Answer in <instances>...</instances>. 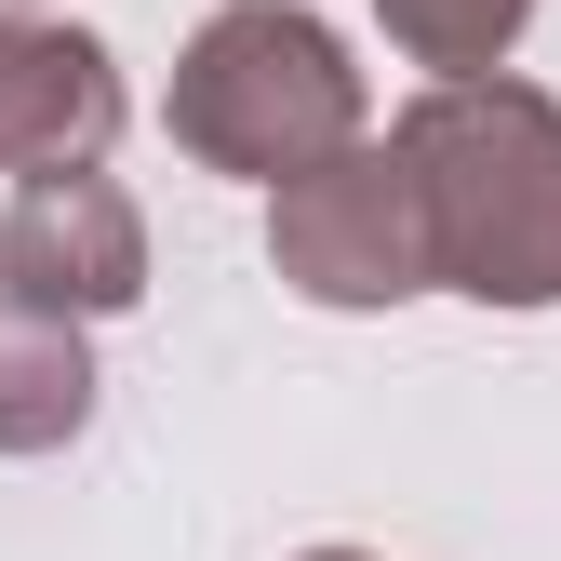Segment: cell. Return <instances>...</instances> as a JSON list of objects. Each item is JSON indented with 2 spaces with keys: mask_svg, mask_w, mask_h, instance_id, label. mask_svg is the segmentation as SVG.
<instances>
[{
  "mask_svg": "<svg viewBox=\"0 0 561 561\" xmlns=\"http://www.w3.org/2000/svg\"><path fill=\"white\" fill-rule=\"evenodd\" d=\"M388 148L414 161L442 295L561 308V94L508 81V67H468V81H428L388 121Z\"/></svg>",
  "mask_w": 561,
  "mask_h": 561,
  "instance_id": "cell-1",
  "label": "cell"
},
{
  "mask_svg": "<svg viewBox=\"0 0 561 561\" xmlns=\"http://www.w3.org/2000/svg\"><path fill=\"white\" fill-rule=\"evenodd\" d=\"M161 121H174V148L201 174H254V187H295L308 161L375 134L362 67H347V41L308 0H228V14H201V41L174 54Z\"/></svg>",
  "mask_w": 561,
  "mask_h": 561,
  "instance_id": "cell-2",
  "label": "cell"
},
{
  "mask_svg": "<svg viewBox=\"0 0 561 561\" xmlns=\"http://www.w3.org/2000/svg\"><path fill=\"white\" fill-rule=\"evenodd\" d=\"M267 267L295 280L308 308H401V295H442L414 161L388 148V134H362V148L308 161L295 187H267Z\"/></svg>",
  "mask_w": 561,
  "mask_h": 561,
  "instance_id": "cell-3",
  "label": "cell"
},
{
  "mask_svg": "<svg viewBox=\"0 0 561 561\" xmlns=\"http://www.w3.org/2000/svg\"><path fill=\"white\" fill-rule=\"evenodd\" d=\"M0 295L67 308V321H121L148 295V215L81 161V174H14V215H0Z\"/></svg>",
  "mask_w": 561,
  "mask_h": 561,
  "instance_id": "cell-4",
  "label": "cell"
},
{
  "mask_svg": "<svg viewBox=\"0 0 561 561\" xmlns=\"http://www.w3.org/2000/svg\"><path fill=\"white\" fill-rule=\"evenodd\" d=\"M121 54L67 14H0V174H81L121 134Z\"/></svg>",
  "mask_w": 561,
  "mask_h": 561,
  "instance_id": "cell-5",
  "label": "cell"
},
{
  "mask_svg": "<svg viewBox=\"0 0 561 561\" xmlns=\"http://www.w3.org/2000/svg\"><path fill=\"white\" fill-rule=\"evenodd\" d=\"M94 428V347L67 308L0 295V455H67Z\"/></svg>",
  "mask_w": 561,
  "mask_h": 561,
  "instance_id": "cell-6",
  "label": "cell"
},
{
  "mask_svg": "<svg viewBox=\"0 0 561 561\" xmlns=\"http://www.w3.org/2000/svg\"><path fill=\"white\" fill-rule=\"evenodd\" d=\"M401 67H428V81H468V67H508L522 27H535V0H375Z\"/></svg>",
  "mask_w": 561,
  "mask_h": 561,
  "instance_id": "cell-7",
  "label": "cell"
},
{
  "mask_svg": "<svg viewBox=\"0 0 561 561\" xmlns=\"http://www.w3.org/2000/svg\"><path fill=\"white\" fill-rule=\"evenodd\" d=\"M308 561H375V548H308Z\"/></svg>",
  "mask_w": 561,
  "mask_h": 561,
  "instance_id": "cell-8",
  "label": "cell"
},
{
  "mask_svg": "<svg viewBox=\"0 0 561 561\" xmlns=\"http://www.w3.org/2000/svg\"><path fill=\"white\" fill-rule=\"evenodd\" d=\"M0 14H41V0H0Z\"/></svg>",
  "mask_w": 561,
  "mask_h": 561,
  "instance_id": "cell-9",
  "label": "cell"
}]
</instances>
